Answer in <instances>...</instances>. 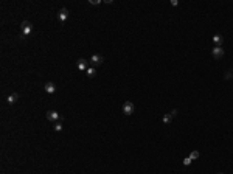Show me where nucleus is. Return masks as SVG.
<instances>
[{"mask_svg": "<svg viewBox=\"0 0 233 174\" xmlns=\"http://www.w3.org/2000/svg\"><path fill=\"white\" fill-rule=\"evenodd\" d=\"M31 31H33V25H31V22L30 20H24L22 25H20V36H22V39L30 36Z\"/></svg>", "mask_w": 233, "mask_h": 174, "instance_id": "obj_1", "label": "nucleus"}, {"mask_svg": "<svg viewBox=\"0 0 233 174\" xmlns=\"http://www.w3.org/2000/svg\"><path fill=\"white\" fill-rule=\"evenodd\" d=\"M47 120L51 121V123H58V121H62V117L56 111H48L47 112Z\"/></svg>", "mask_w": 233, "mask_h": 174, "instance_id": "obj_2", "label": "nucleus"}, {"mask_svg": "<svg viewBox=\"0 0 233 174\" xmlns=\"http://www.w3.org/2000/svg\"><path fill=\"white\" fill-rule=\"evenodd\" d=\"M121 111H123L124 115H132L134 111H135V106H134V103H131V101H126V103L123 104V107H121Z\"/></svg>", "mask_w": 233, "mask_h": 174, "instance_id": "obj_3", "label": "nucleus"}, {"mask_svg": "<svg viewBox=\"0 0 233 174\" xmlns=\"http://www.w3.org/2000/svg\"><path fill=\"white\" fill-rule=\"evenodd\" d=\"M89 62L92 64V67L97 69V67H100V65L104 62V58L101 56V54H93V56L90 58V61H89Z\"/></svg>", "mask_w": 233, "mask_h": 174, "instance_id": "obj_4", "label": "nucleus"}, {"mask_svg": "<svg viewBox=\"0 0 233 174\" xmlns=\"http://www.w3.org/2000/svg\"><path fill=\"white\" fill-rule=\"evenodd\" d=\"M69 19V9L67 8H61L59 13H58V20L61 22V24H64V22H67Z\"/></svg>", "mask_w": 233, "mask_h": 174, "instance_id": "obj_5", "label": "nucleus"}, {"mask_svg": "<svg viewBox=\"0 0 233 174\" xmlns=\"http://www.w3.org/2000/svg\"><path fill=\"white\" fill-rule=\"evenodd\" d=\"M176 115H177V109H173V111L169 112V114L163 115V120H162V121H163V124H169V123L173 121V118H174Z\"/></svg>", "mask_w": 233, "mask_h": 174, "instance_id": "obj_6", "label": "nucleus"}, {"mask_svg": "<svg viewBox=\"0 0 233 174\" xmlns=\"http://www.w3.org/2000/svg\"><path fill=\"white\" fill-rule=\"evenodd\" d=\"M76 65H78V70L79 72H86L89 69V61H86L84 58H79L78 62H76Z\"/></svg>", "mask_w": 233, "mask_h": 174, "instance_id": "obj_7", "label": "nucleus"}, {"mask_svg": "<svg viewBox=\"0 0 233 174\" xmlns=\"http://www.w3.org/2000/svg\"><path fill=\"white\" fill-rule=\"evenodd\" d=\"M211 54H213L215 59H221V58H224V50H222V47H215L211 50Z\"/></svg>", "mask_w": 233, "mask_h": 174, "instance_id": "obj_8", "label": "nucleus"}, {"mask_svg": "<svg viewBox=\"0 0 233 174\" xmlns=\"http://www.w3.org/2000/svg\"><path fill=\"white\" fill-rule=\"evenodd\" d=\"M44 89H45V92L47 93H50V95H53L56 92V85L53 84L51 81H48V82H45V85H44Z\"/></svg>", "mask_w": 233, "mask_h": 174, "instance_id": "obj_9", "label": "nucleus"}, {"mask_svg": "<svg viewBox=\"0 0 233 174\" xmlns=\"http://www.w3.org/2000/svg\"><path fill=\"white\" fill-rule=\"evenodd\" d=\"M17 100H19V93H11V95H8V98H6V103L11 106V104H14V103H17Z\"/></svg>", "mask_w": 233, "mask_h": 174, "instance_id": "obj_10", "label": "nucleus"}, {"mask_svg": "<svg viewBox=\"0 0 233 174\" xmlns=\"http://www.w3.org/2000/svg\"><path fill=\"white\" fill-rule=\"evenodd\" d=\"M213 42L216 44V47H221L222 42H224V37H222L221 34H215V36H213Z\"/></svg>", "mask_w": 233, "mask_h": 174, "instance_id": "obj_11", "label": "nucleus"}, {"mask_svg": "<svg viewBox=\"0 0 233 174\" xmlns=\"http://www.w3.org/2000/svg\"><path fill=\"white\" fill-rule=\"evenodd\" d=\"M86 75H87V78H95V76H97V69H95V67H89L86 70Z\"/></svg>", "mask_w": 233, "mask_h": 174, "instance_id": "obj_12", "label": "nucleus"}, {"mask_svg": "<svg viewBox=\"0 0 233 174\" xmlns=\"http://www.w3.org/2000/svg\"><path fill=\"white\" fill-rule=\"evenodd\" d=\"M199 151H191V154H190V159H191V160H197L199 159Z\"/></svg>", "mask_w": 233, "mask_h": 174, "instance_id": "obj_13", "label": "nucleus"}, {"mask_svg": "<svg viewBox=\"0 0 233 174\" xmlns=\"http://www.w3.org/2000/svg\"><path fill=\"white\" fill-rule=\"evenodd\" d=\"M191 162H193V160L190 159V157H185V159H184V166H190V165H191Z\"/></svg>", "mask_w": 233, "mask_h": 174, "instance_id": "obj_14", "label": "nucleus"}, {"mask_svg": "<svg viewBox=\"0 0 233 174\" xmlns=\"http://www.w3.org/2000/svg\"><path fill=\"white\" fill-rule=\"evenodd\" d=\"M55 130H56V132H61V130H62V124H61V121L55 123Z\"/></svg>", "mask_w": 233, "mask_h": 174, "instance_id": "obj_15", "label": "nucleus"}, {"mask_svg": "<svg viewBox=\"0 0 233 174\" xmlns=\"http://www.w3.org/2000/svg\"><path fill=\"white\" fill-rule=\"evenodd\" d=\"M100 0H90V5H100Z\"/></svg>", "mask_w": 233, "mask_h": 174, "instance_id": "obj_16", "label": "nucleus"}, {"mask_svg": "<svg viewBox=\"0 0 233 174\" xmlns=\"http://www.w3.org/2000/svg\"><path fill=\"white\" fill-rule=\"evenodd\" d=\"M171 5H173V6H177L179 2H177V0H171Z\"/></svg>", "mask_w": 233, "mask_h": 174, "instance_id": "obj_17", "label": "nucleus"}, {"mask_svg": "<svg viewBox=\"0 0 233 174\" xmlns=\"http://www.w3.org/2000/svg\"><path fill=\"white\" fill-rule=\"evenodd\" d=\"M218 174H224V172H218Z\"/></svg>", "mask_w": 233, "mask_h": 174, "instance_id": "obj_18", "label": "nucleus"}, {"mask_svg": "<svg viewBox=\"0 0 233 174\" xmlns=\"http://www.w3.org/2000/svg\"><path fill=\"white\" fill-rule=\"evenodd\" d=\"M230 72H233V69H231V70H230Z\"/></svg>", "mask_w": 233, "mask_h": 174, "instance_id": "obj_19", "label": "nucleus"}]
</instances>
